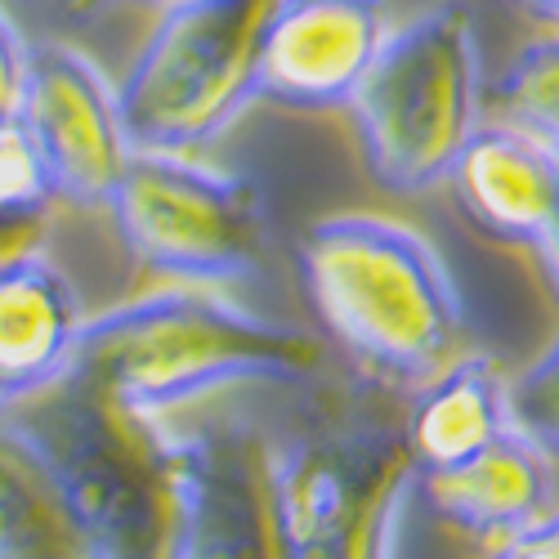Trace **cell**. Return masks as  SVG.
<instances>
[{
    "label": "cell",
    "mask_w": 559,
    "mask_h": 559,
    "mask_svg": "<svg viewBox=\"0 0 559 559\" xmlns=\"http://www.w3.org/2000/svg\"><path fill=\"white\" fill-rule=\"evenodd\" d=\"M76 371L144 421L255 390H305L328 377V345L224 292L157 287L85 318Z\"/></svg>",
    "instance_id": "obj_1"
},
{
    "label": "cell",
    "mask_w": 559,
    "mask_h": 559,
    "mask_svg": "<svg viewBox=\"0 0 559 559\" xmlns=\"http://www.w3.org/2000/svg\"><path fill=\"white\" fill-rule=\"evenodd\" d=\"M277 430L287 559H399L421 471L403 439V390L322 377Z\"/></svg>",
    "instance_id": "obj_2"
},
{
    "label": "cell",
    "mask_w": 559,
    "mask_h": 559,
    "mask_svg": "<svg viewBox=\"0 0 559 559\" xmlns=\"http://www.w3.org/2000/svg\"><path fill=\"white\" fill-rule=\"evenodd\" d=\"M300 283L354 377L416 390L465 354V309L426 233L390 215H328L300 238Z\"/></svg>",
    "instance_id": "obj_3"
},
{
    "label": "cell",
    "mask_w": 559,
    "mask_h": 559,
    "mask_svg": "<svg viewBox=\"0 0 559 559\" xmlns=\"http://www.w3.org/2000/svg\"><path fill=\"white\" fill-rule=\"evenodd\" d=\"M72 501L104 559H166L170 475L162 421H144L85 371L0 412Z\"/></svg>",
    "instance_id": "obj_4"
},
{
    "label": "cell",
    "mask_w": 559,
    "mask_h": 559,
    "mask_svg": "<svg viewBox=\"0 0 559 559\" xmlns=\"http://www.w3.org/2000/svg\"><path fill=\"white\" fill-rule=\"evenodd\" d=\"M362 162L390 193L448 183L484 126L479 27L461 0L430 5L390 32L349 104Z\"/></svg>",
    "instance_id": "obj_5"
},
{
    "label": "cell",
    "mask_w": 559,
    "mask_h": 559,
    "mask_svg": "<svg viewBox=\"0 0 559 559\" xmlns=\"http://www.w3.org/2000/svg\"><path fill=\"white\" fill-rule=\"evenodd\" d=\"M273 0H170L117 85L134 148L198 153L260 99Z\"/></svg>",
    "instance_id": "obj_6"
},
{
    "label": "cell",
    "mask_w": 559,
    "mask_h": 559,
    "mask_svg": "<svg viewBox=\"0 0 559 559\" xmlns=\"http://www.w3.org/2000/svg\"><path fill=\"white\" fill-rule=\"evenodd\" d=\"M104 211L126 255L175 287H242L269 255L264 193L193 153L134 148Z\"/></svg>",
    "instance_id": "obj_7"
},
{
    "label": "cell",
    "mask_w": 559,
    "mask_h": 559,
    "mask_svg": "<svg viewBox=\"0 0 559 559\" xmlns=\"http://www.w3.org/2000/svg\"><path fill=\"white\" fill-rule=\"evenodd\" d=\"M170 475L166 559H287L273 426L233 399L162 421Z\"/></svg>",
    "instance_id": "obj_8"
},
{
    "label": "cell",
    "mask_w": 559,
    "mask_h": 559,
    "mask_svg": "<svg viewBox=\"0 0 559 559\" xmlns=\"http://www.w3.org/2000/svg\"><path fill=\"white\" fill-rule=\"evenodd\" d=\"M32 144L55 179V198L76 211H104L134 157L117 85L68 40H36L19 108Z\"/></svg>",
    "instance_id": "obj_9"
},
{
    "label": "cell",
    "mask_w": 559,
    "mask_h": 559,
    "mask_svg": "<svg viewBox=\"0 0 559 559\" xmlns=\"http://www.w3.org/2000/svg\"><path fill=\"white\" fill-rule=\"evenodd\" d=\"M390 32V0H273L260 99L292 112L349 108Z\"/></svg>",
    "instance_id": "obj_10"
},
{
    "label": "cell",
    "mask_w": 559,
    "mask_h": 559,
    "mask_svg": "<svg viewBox=\"0 0 559 559\" xmlns=\"http://www.w3.org/2000/svg\"><path fill=\"white\" fill-rule=\"evenodd\" d=\"M555 475L559 471L546 452H537L520 430H506L471 461L421 475L416 497L452 537L488 555L533 528L555 506Z\"/></svg>",
    "instance_id": "obj_11"
},
{
    "label": "cell",
    "mask_w": 559,
    "mask_h": 559,
    "mask_svg": "<svg viewBox=\"0 0 559 559\" xmlns=\"http://www.w3.org/2000/svg\"><path fill=\"white\" fill-rule=\"evenodd\" d=\"M448 189L484 238L537 251L559 198V148L510 121H484L461 148Z\"/></svg>",
    "instance_id": "obj_12"
},
{
    "label": "cell",
    "mask_w": 559,
    "mask_h": 559,
    "mask_svg": "<svg viewBox=\"0 0 559 559\" xmlns=\"http://www.w3.org/2000/svg\"><path fill=\"white\" fill-rule=\"evenodd\" d=\"M81 328V296L45 247L0 264V412L68 377Z\"/></svg>",
    "instance_id": "obj_13"
},
{
    "label": "cell",
    "mask_w": 559,
    "mask_h": 559,
    "mask_svg": "<svg viewBox=\"0 0 559 559\" xmlns=\"http://www.w3.org/2000/svg\"><path fill=\"white\" fill-rule=\"evenodd\" d=\"M510 426V377L488 354H456L426 385L407 390L403 439L416 471H452Z\"/></svg>",
    "instance_id": "obj_14"
},
{
    "label": "cell",
    "mask_w": 559,
    "mask_h": 559,
    "mask_svg": "<svg viewBox=\"0 0 559 559\" xmlns=\"http://www.w3.org/2000/svg\"><path fill=\"white\" fill-rule=\"evenodd\" d=\"M0 559H104L27 439L0 416Z\"/></svg>",
    "instance_id": "obj_15"
},
{
    "label": "cell",
    "mask_w": 559,
    "mask_h": 559,
    "mask_svg": "<svg viewBox=\"0 0 559 559\" xmlns=\"http://www.w3.org/2000/svg\"><path fill=\"white\" fill-rule=\"evenodd\" d=\"M497 121H510L559 148V32L524 45L492 90Z\"/></svg>",
    "instance_id": "obj_16"
},
{
    "label": "cell",
    "mask_w": 559,
    "mask_h": 559,
    "mask_svg": "<svg viewBox=\"0 0 559 559\" xmlns=\"http://www.w3.org/2000/svg\"><path fill=\"white\" fill-rule=\"evenodd\" d=\"M510 426L559 471V336L510 377Z\"/></svg>",
    "instance_id": "obj_17"
},
{
    "label": "cell",
    "mask_w": 559,
    "mask_h": 559,
    "mask_svg": "<svg viewBox=\"0 0 559 559\" xmlns=\"http://www.w3.org/2000/svg\"><path fill=\"white\" fill-rule=\"evenodd\" d=\"M55 179L23 117H0V215H50Z\"/></svg>",
    "instance_id": "obj_18"
},
{
    "label": "cell",
    "mask_w": 559,
    "mask_h": 559,
    "mask_svg": "<svg viewBox=\"0 0 559 559\" xmlns=\"http://www.w3.org/2000/svg\"><path fill=\"white\" fill-rule=\"evenodd\" d=\"M27 63H32L27 36L0 10V117H19L23 90H27Z\"/></svg>",
    "instance_id": "obj_19"
},
{
    "label": "cell",
    "mask_w": 559,
    "mask_h": 559,
    "mask_svg": "<svg viewBox=\"0 0 559 559\" xmlns=\"http://www.w3.org/2000/svg\"><path fill=\"white\" fill-rule=\"evenodd\" d=\"M484 559H559V501L546 510L533 528H524L520 537H510L506 546L488 550Z\"/></svg>",
    "instance_id": "obj_20"
},
{
    "label": "cell",
    "mask_w": 559,
    "mask_h": 559,
    "mask_svg": "<svg viewBox=\"0 0 559 559\" xmlns=\"http://www.w3.org/2000/svg\"><path fill=\"white\" fill-rule=\"evenodd\" d=\"M45 228H50V215H0V264L27 251H40Z\"/></svg>",
    "instance_id": "obj_21"
},
{
    "label": "cell",
    "mask_w": 559,
    "mask_h": 559,
    "mask_svg": "<svg viewBox=\"0 0 559 559\" xmlns=\"http://www.w3.org/2000/svg\"><path fill=\"white\" fill-rule=\"evenodd\" d=\"M537 255H542V264H546V273H550V283H555V292H559V198H555V215H550V228H546V238H542Z\"/></svg>",
    "instance_id": "obj_22"
},
{
    "label": "cell",
    "mask_w": 559,
    "mask_h": 559,
    "mask_svg": "<svg viewBox=\"0 0 559 559\" xmlns=\"http://www.w3.org/2000/svg\"><path fill=\"white\" fill-rule=\"evenodd\" d=\"M520 5H524L533 19H542V23L559 27V0H520Z\"/></svg>",
    "instance_id": "obj_23"
},
{
    "label": "cell",
    "mask_w": 559,
    "mask_h": 559,
    "mask_svg": "<svg viewBox=\"0 0 559 559\" xmlns=\"http://www.w3.org/2000/svg\"><path fill=\"white\" fill-rule=\"evenodd\" d=\"M112 5H121V0H68V10H72L76 19H90V14H104V10H112Z\"/></svg>",
    "instance_id": "obj_24"
}]
</instances>
